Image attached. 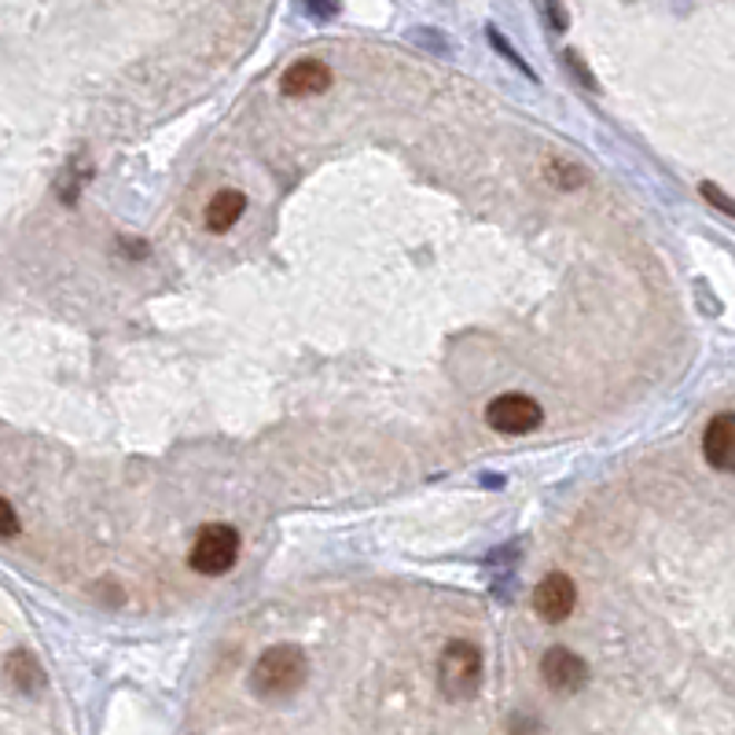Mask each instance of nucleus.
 Segmentation results:
<instances>
[{
	"instance_id": "1",
	"label": "nucleus",
	"mask_w": 735,
	"mask_h": 735,
	"mask_svg": "<svg viewBox=\"0 0 735 735\" xmlns=\"http://www.w3.org/2000/svg\"><path fill=\"white\" fill-rule=\"evenodd\" d=\"M309 677V658L302 647L295 644H276L255 662L250 669V688L258 698H287L295 695Z\"/></svg>"
},
{
	"instance_id": "2",
	"label": "nucleus",
	"mask_w": 735,
	"mask_h": 735,
	"mask_svg": "<svg viewBox=\"0 0 735 735\" xmlns=\"http://www.w3.org/2000/svg\"><path fill=\"white\" fill-rule=\"evenodd\" d=\"M481 684V650L471 640H453L445 644L438 658V688L453 703L475 698Z\"/></svg>"
},
{
	"instance_id": "3",
	"label": "nucleus",
	"mask_w": 735,
	"mask_h": 735,
	"mask_svg": "<svg viewBox=\"0 0 735 735\" xmlns=\"http://www.w3.org/2000/svg\"><path fill=\"white\" fill-rule=\"evenodd\" d=\"M239 559V534L228 523H210L199 529L196 545L188 552V563L196 574L207 577H221L236 566Z\"/></svg>"
},
{
	"instance_id": "4",
	"label": "nucleus",
	"mask_w": 735,
	"mask_h": 735,
	"mask_svg": "<svg viewBox=\"0 0 735 735\" xmlns=\"http://www.w3.org/2000/svg\"><path fill=\"white\" fill-rule=\"evenodd\" d=\"M540 419H545V413L526 394H500L486 408V424L497 434H529L540 427Z\"/></svg>"
},
{
	"instance_id": "5",
	"label": "nucleus",
	"mask_w": 735,
	"mask_h": 735,
	"mask_svg": "<svg viewBox=\"0 0 735 735\" xmlns=\"http://www.w3.org/2000/svg\"><path fill=\"white\" fill-rule=\"evenodd\" d=\"M540 677H545L548 692L574 695L588 684V662L582 655H574L570 647H552L548 655L540 658Z\"/></svg>"
},
{
	"instance_id": "6",
	"label": "nucleus",
	"mask_w": 735,
	"mask_h": 735,
	"mask_svg": "<svg viewBox=\"0 0 735 735\" xmlns=\"http://www.w3.org/2000/svg\"><path fill=\"white\" fill-rule=\"evenodd\" d=\"M577 607V588L566 574H548L545 582L534 588V610L545 622H566Z\"/></svg>"
},
{
	"instance_id": "7",
	"label": "nucleus",
	"mask_w": 735,
	"mask_h": 735,
	"mask_svg": "<svg viewBox=\"0 0 735 735\" xmlns=\"http://www.w3.org/2000/svg\"><path fill=\"white\" fill-rule=\"evenodd\" d=\"M703 456L714 471H735V413H717L706 424Z\"/></svg>"
},
{
	"instance_id": "8",
	"label": "nucleus",
	"mask_w": 735,
	"mask_h": 735,
	"mask_svg": "<svg viewBox=\"0 0 735 735\" xmlns=\"http://www.w3.org/2000/svg\"><path fill=\"white\" fill-rule=\"evenodd\" d=\"M328 86H331V67L317 63V59H298L295 67L284 70V81H280V89L287 96H317Z\"/></svg>"
},
{
	"instance_id": "9",
	"label": "nucleus",
	"mask_w": 735,
	"mask_h": 735,
	"mask_svg": "<svg viewBox=\"0 0 735 735\" xmlns=\"http://www.w3.org/2000/svg\"><path fill=\"white\" fill-rule=\"evenodd\" d=\"M244 210H247V196L244 191H236V188H221L217 196L210 199V207H207V228L210 232H228L239 217H244Z\"/></svg>"
},
{
	"instance_id": "10",
	"label": "nucleus",
	"mask_w": 735,
	"mask_h": 735,
	"mask_svg": "<svg viewBox=\"0 0 735 735\" xmlns=\"http://www.w3.org/2000/svg\"><path fill=\"white\" fill-rule=\"evenodd\" d=\"M8 677L22 695H38L44 688V669L30 658V650H11L8 655Z\"/></svg>"
},
{
	"instance_id": "11",
	"label": "nucleus",
	"mask_w": 735,
	"mask_h": 735,
	"mask_svg": "<svg viewBox=\"0 0 735 735\" xmlns=\"http://www.w3.org/2000/svg\"><path fill=\"white\" fill-rule=\"evenodd\" d=\"M698 191H703V199H709V202H714V207H717L721 213L735 217V199H728L725 191H721L717 185H703V188H698Z\"/></svg>"
},
{
	"instance_id": "12",
	"label": "nucleus",
	"mask_w": 735,
	"mask_h": 735,
	"mask_svg": "<svg viewBox=\"0 0 735 735\" xmlns=\"http://www.w3.org/2000/svg\"><path fill=\"white\" fill-rule=\"evenodd\" d=\"M508 735H548V732H545V725H540L537 717H526V714H519V717H511Z\"/></svg>"
},
{
	"instance_id": "13",
	"label": "nucleus",
	"mask_w": 735,
	"mask_h": 735,
	"mask_svg": "<svg viewBox=\"0 0 735 735\" xmlns=\"http://www.w3.org/2000/svg\"><path fill=\"white\" fill-rule=\"evenodd\" d=\"M489 44H493V48H497V52H504V56H508V59H511V63H515V67H519V70H523V75H529V78H534V70H529V67L523 63V59H519V52H515V48H511L508 41H504V38H500V33H497V30H493V27H489Z\"/></svg>"
},
{
	"instance_id": "14",
	"label": "nucleus",
	"mask_w": 735,
	"mask_h": 735,
	"mask_svg": "<svg viewBox=\"0 0 735 735\" xmlns=\"http://www.w3.org/2000/svg\"><path fill=\"white\" fill-rule=\"evenodd\" d=\"M0 511H4V537H16L19 523H16V508H11V500H0Z\"/></svg>"
},
{
	"instance_id": "15",
	"label": "nucleus",
	"mask_w": 735,
	"mask_h": 735,
	"mask_svg": "<svg viewBox=\"0 0 735 735\" xmlns=\"http://www.w3.org/2000/svg\"><path fill=\"white\" fill-rule=\"evenodd\" d=\"M540 11H545V19H548L556 30H563V27H566V11H563V8H540Z\"/></svg>"
}]
</instances>
